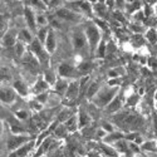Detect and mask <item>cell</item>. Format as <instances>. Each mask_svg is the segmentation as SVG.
<instances>
[{"label": "cell", "instance_id": "14", "mask_svg": "<svg viewBox=\"0 0 157 157\" xmlns=\"http://www.w3.org/2000/svg\"><path fill=\"white\" fill-rule=\"evenodd\" d=\"M50 88H52L50 84L44 79V77H43V75H39L38 79L34 82V84H33V87H32V92L36 96V94H39V93L48 92Z\"/></svg>", "mask_w": 157, "mask_h": 157}, {"label": "cell", "instance_id": "42", "mask_svg": "<svg viewBox=\"0 0 157 157\" xmlns=\"http://www.w3.org/2000/svg\"><path fill=\"white\" fill-rule=\"evenodd\" d=\"M8 77H9V71L6 67H2V82H6L8 79Z\"/></svg>", "mask_w": 157, "mask_h": 157}, {"label": "cell", "instance_id": "20", "mask_svg": "<svg viewBox=\"0 0 157 157\" xmlns=\"http://www.w3.org/2000/svg\"><path fill=\"white\" fill-rule=\"evenodd\" d=\"M53 141H54V140H52L50 136H49L48 138H45V140L40 143V145H39V148H38V151L35 152L34 157H40L43 153L50 151V147H52V143H53Z\"/></svg>", "mask_w": 157, "mask_h": 157}, {"label": "cell", "instance_id": "1", "mask_svg": "<svg viewBox=\"0 0 157 157\" xmlns=\"http://www.w3.org/2000/svg\"><path fill=\"white\" fill-rule=\"evenodd\" d=\"M120 93V87H113V86H102V88L99 89V92L93 97L92 102L96 107L98 108H104L107 107L109 102Z\"/></svg>", "mask_w": 157, "mask_h": 157}, {"label": "cell", "instance_id": "15", "mask_svg": "<svg viewBox=\"0 0 157 157\" xmlns=\"http://www.w3.org/2000/svg\"><path fill=\"white\" fill-rule=\"evenodd\" d=\"M44 47L47 49V52L52 56L57 50V34L54 32V29H50L49 34L47 36V40L44 43Z\"/></svg>", "mask_w": 157, "mask_h": 157}, {"label": "cell", "instance_id": "23", "mask_svg": "<svg viewBox=\"0 0 157 157\" xmlns=\"http://www.w3.org/2000/svg\"><path fill=\"white\" fill-rule=\"evenodd\" d=\"M122 138H124V133L120 132V131H114V132L107 133V136L103 138V142H106V143H116L117 141H120Z\"/></svg>", "mask_w": 157, "mask_h": 157}, {"label": "cell", "instance_id": "13", "mask_svg": "<svg viewBox=\"0 0 157 157\" xmlns=\"http://www.w3.org/2000/svg\"><path fill=\"white\" fill-rule=\"evenodd\" d=\"M34 146H35V143L30 140L29 142L24 143V145L20 146L19 148H17V150H14V151H11L10 155H9V157H27V156L30 153V151H33Z\"/></svg>", "mask_w": 157, "mask_h": 157}, {"label": "cell", "instance_id": "8", "mask_svg": "<svg viewBox=\"0 0 157 157\" xmlns=\"http://www.w3.org/2000/svg\"><path fill=\"white\" fill-rule=\"evenodd\" d=\"M30 141V137L27 135H13L8 141H6V148L9 151H14L23 146L24 143Z\"/></svg>", "mask_w": 157, "mask_h": 157}, {"label": "cell", "instance_id": "25", "mask_svg": "<svg viewBox=\"0 0 157 157\" xmlns=\"http://www.w3.org/2000/svg\"><path fill=\"white\" fill-rule=\"evenodd\" d=\"M106 53H107V43H106V40H101V43L98 44V47H97V49H96V52H94V58H97V59H102L104 56H106Z\"/></svg>", "mask_w": 157, "mask_h": 157}, {"label": "cell", "instance_id": "10", "mask_svg": "<svg viewBox=\"0 0 157 157\" xmlns=\"http://www.w3.org/2000/svg\"><path fill=\"white\" fill-rule=\"evenodd\" d=\"M24 19H25V24L27 27L33 32L36 33L38 30V25H36V13L28 5L24 6Z\"/></svg>", "mask_w": 157, "mask_h": 157}, {"label": "cell", "instance_id": "5", "mask_svg": "<svg viewBox=\"0 0 157 157\" xmlns=\"http://www.w3.org/2000/svg\"><path fill=\"white\" fill-rule=\"evenodd\" d=\"M57 73L60 78H64V79H77L78 74H79V71H78V67H74V65L69 62H62L58 65Z\"/></svg>", "mask_w": 157, "mask_h": 157}, {"label": "cell", "instance_id": "7", "mask_svg": "<svg viewBox=\"0 0 157 157\" xmlns=\"http://www.w3.org/2000/svg\"><path fill=\"white\" fill-rule=\"evenodd\" d=\"M17 90L13 86L4 84L2 86V92H0V98H2V103L5 106H11L17 99Z\"/></svg>", "mask_w": 157, "mask_h": 157}, {"label": "cell", "instance_id": "34", "mask_svg": "<svg viewBox=\"0 0 157 157\" xmlns=\"http://www.w3.org/2000/svg\"><path fill=\"white\" fill-rule=\"evenodd\" d=\"M142 150L147 152H157V141H146L142 145Z\"/></svg>", "mask_w": 157, "mask_h": 157}, {"label": "cell", "instance_id": "16", "mask_svg": "<svg viewBox=\"0 0 157 157\" xmlns=\"http://www.w3.org/2000/svg\"><path fill=\"white\" fill-rule=\"evenodd\" d=\"M34 38H35V35L29 28H21L18 30V40L23 42L24 44L29 45L34 40Z\"/></svg>", "mask_w": 157, "mask_h": 157}, {"label": "cell", "instance_id": "29", "mask_svg": "<svg viewBox=\"0 0 157 157\" xmlns=\"http://www.w3.org/2000/svg\"><path fill=\"white\" fill-rule=\"evenodd\" d=\"M49 30H50V28L49 27H44V28H38V30H36V33H35V36L40 40L43 44L45 43V40H47V36H48V34H49Z\"/></svg>", "mask_w": 157, "mask_h": 157}, {"label": "cell", "instance_id": "21", "mask_svg": "<svg viewBox=\"0 0 157 157\" xmlns=\"http://www.w3.org/2000/svg\"><path fill=\"white\" fill-rule=\"evenodd\" d=\"M77 116H78V123H79V129L86 128V127L90 123V121H92L90 116H89L84 109H81L79 112H78Z\"/></svg>", "mask_w": 157, "mask_h": 157}, {"label": "cell", "instance_id": "12", "mask_svg": "<svg viewBox=\"0 0 157 157\" xmlns=\"http://www.w3.org/2000/svg\"><path fill=\"white\" fill-rule=\"evenodd\" d=\"M17 42H18V32L15 29H8V32L2 35V45L4 48L14 47Z\"/></svg>", "mask_w": 157, "mask_h": 157}, {"label": "cell", "instance_id": "47", "mask_svg": "<svg viewBox=\"0 0 157 157\" xmlns=\"http://www.w3.org/2000/svg\"><path fill=\"white\" fill-rule=\"evenodd\" d=\"M45 2H47V3H48V2H49V0H45Z\"/></svg>", "mask_w": 157, "mask_h": 157}, {"label": "cell", "instance_id": "41", "mask_svg": "<svg viewBox=\"0 0 157 157\" xmlns=\"http://www.w3.org/2000/svg\"><path fill=\"white\" fill-rule=\"evenodd\" d=\"M108 86H113V87H120L121 86V78H112L107 82Z\"/></svg>", "mask_w": 157, "mask_h": 157}, {"label": "cell", "instance_id": "17", "mask_svg": "<svg viewBox=\"0 0 157 157\" xmlns=\"http://www.w3.org/2000/svg\"><path fill=\"white\" fill-rule=\"evenodd\" d=\"M25 5L30 6L35 13H47V10H49L45 0H27Z\"/></svg>", "mask_w": 157, "mask_h": 157}, {"label": "cell", "instance_id": "37", "mask_svg": "<svg viewBox=\"0 0 157 157\" xmlns=\"http://www.w3.org/2000/svg\"><path fill=\"white\" fill-rule=\"evenodd\" d=\"M15 117L19 121H25V120L29 118V113H28V111H25V109H19V111L15 112Z\"/></svg>", "mask_w": 157, "mask_h": 157}, {"label": "cell", "instance_id": "26", "mask_svg": "<svg viewBox=\"0 0 157 157\" xmlns=\"http://www.w3.org/2000/svg\"><path fill=\"white\" fill-rule=\"evenodd\" d=\"M68 128L65 127V124L64 123H59L58 126H56V128L53 129V133H54V136L57 137V138H64L65 136L68 135Z\"/></svg>", "mask_w": 157, "mask_h": 157}, {"label": "cell", "instance_id": "35", "mask_svg": "<svg viewBox=\"0 0 157 157\" xmlns=\"http://www.w3.org/2000/svg\"><path fill=\"white\" fill-rule=\"evenodd\" d=\"M122 74H123V68H121V67L112 68V69H109L108 73H107V75H108L109 79H112V78H121Z\"/></svg>", "mask_w": 157, "mask_h": 157}, {"label": "cell", "instance_id": "40", "mask_svg": "<svg viewBox=\"0 0 157 157\" xmlns=\"http://www.w3.org/2000/svg\"><path fill=\"white\" fill-rule=\"evenodd\" d=\"M102 129H104L107 133H111V132H114V126L112 124V123H109V122H103L102 123Z\"/></svg>", "mask_w": 157, "mask_h": 157}, {"label": "cell", "instance_id": "38", "mask_svg": "<svg viewBox=\"0 0 157 157\" xmlns=\"http://www.w3.org/2000/svg\"><path fill=\"white\" fill-rule=\"evenodd\" d=\"M60 6H63V2H62V0H49V2H48V8L49 9L57 10Z\"/></svg>", "mask_w": 157, "mask_h": 157}, {"label": "cell", "instance_id": "31", "mask_svg": "<svg viewBox=\"0 0 157 157\" xmlns=\"http://www.w3.org/2000/svg\"><path fill=\"white\" fill-rule=\"evenodd\" d=\"M92 68H93V65L90 62H82L79 65H78V71H79V73L83 74V75L89 74V72L92 71Z\"/></svg>", "mask_w": 157, "mask_h": 157}, {"label": "cell", "instance_id": "9", "mask_svg": "<svg viewBox=\"0 0 157 157\" xmlns=\"http://www.w3.org/2000/svg\"><path fill=\"white\" fill-rule=\"evenodd\" d=\"M123 101H124V97L121 93H118L109 102V104L107 107L103 108L104 113H106V114H116V113H118L122 109V107H123Z\"/></svg>", "mask_w": 157, "mask_h": 157}, {"label": "cell", "instance_id": "18", "mask_svg": "<svg viewBox=\"0 0 157 157\" xmlns=\"http://www.w3.org/2000/svg\"><path fill=\"white\" fill-rule=\"evenodd\" d=\"M13 87H14V89L17 90V93L19 96H21V97H27L29 94L28 86L25 84V82L21 81V79H17V81L13 82Z\"/></svg>", "mask_w": 157, "mask_h": 157}, {"label": "cell", "instance_id": "22", "mask_svg": "<svg viewBox=\"0 0 157 157\" xmlns=\"http://www.w3.org/2000/svg\"><path fill=\"white\" fill-rule=\"evenodd\" d=\"M101 88H102V86H101L99 82H97V81L90 82V84H89V87L87 89V92H86V97L88 99H93V97L99 92Z\"/></svg>", "mask_w": 157, "mask_h": 157}, {"label": "cell", "instance_id": "2", "mask_svg": "<svg viewBox=\"0 0 157 157\" xmlns=\"http://www.w3.org/2000/svg\"><path fill=\"white\" fill-rule=\"evenodd\" d=\"M84 33H86L88 45H89V53L93 56L98 44L102 40L101 29L98 28V25L96 23H88V24L84 25Z\"/></svg>", "mask_w": 157, "mask_h": 157}, {"label": "cell", "instance_id": "27", "mask_svg": "<svg viewBox=\"0 0 157 157\" xmlns=\"http://www.w3.org/2000/svg\"><path fill=\"white\" fill-rule=\"evenodd\" d=\"M36 25L38 28H44L49 25V18L45 13H36Z\"/></svg>", "mask_w": 157, "mask_h": 157}, {"label": "cell", "instance_id": "24", "mask_svg": "<svg viewBox=\"0 0 157 157\" xmlns=\"http://www.w3.org/2000/svg\"><path fill=\"white\" fill-rule=\"evenodd\" d=\"M65 127L68 128L69 132H74V131L79 129V123H78V116L77 114H73L72 117H69V118L64 122Z\"/></svg>", "mask_w": 157, "mask_h": 157}, {"label": "cell", "instance_id": "3", "mask_svg": "<svg viewBox=\"0 0 157 157\" xmlns=\"http://www.w3.org/2000/svg\"><path fill=\"white\" fill-rule=\"evenodd\" d=\"M54 17L58 18L62 21H67V23H79L84 15L79 14L74 10H72L68 6H60L59 9L54 10Z\"/></svg>", "mask_w": 157, "mask_h": 157}, {"label": "cell", "instance_id": "39", "mask_svg": "<svg viewBox=\"0 0 157 157\" xmlns=\"http://www.w3.org/2000/svg\"><path fill=\"white\" fill-rule=\"evenodd\" d=\"M127 2L126 0H114V8L117 10H126Z\"/></svg>", "mask_w": 157, "mask_h": 157}, {"label": "cell", "instance_id": "33", "mask_svg": "<svg viewBox=\"0 0 157 157\" xmlns=\"http://www.w3.org/2000/svg\"><path fill=\"white\" fill-rule=\"evenodd\" d=\"M43 77H44V79L50 84V87H54V84H56L57 81H58V78H57L56 73H54V72H52V71L45 72V73L43 74Z\"/></svg>", "mask_w": 157, "mask_h": 157}, {"label": "cell", "instance_id": "28", "mask_svg": "<svg viewBox=\"0 0 157 157\" xmlns=\"http://www.w3.org/2000/svg\"><path fill=\"white\" fill-rule=\"evenodd\" d=\"M13 48H14V53L17 54V57L23 58V57L25 56V50H27V44H24L23 42L18 40V42L15 43V45L13 47Z\"/></svg>", "mask_w": 157, "mask_h": 157}, {"label": "cell", "instance_id": "36", "mask_svg": "<svg viewBox=\"0 0 157 157\" xmlns=\"http://www.w3.org/2000/svg\"><path fill=\"white\" fill-rule=\"evenodd\" d=\"M138 101H140V96L136 94V93H132L128 97L126 104H127V106H129V107H132V106H136V104L138 103Z\"/></svg>", "mask_w": 157, "mask_h": 157}, {"label": "cell", "instance_id": "4", "mask_svg": "<svg viewBox=\"0 0 157 157\" xmlns=\"http://www.w3.org/2000/svg\"><path fill=\"white\" fill-rule=\"evenodd\" d=\"M29 52H30V53L38 59V62L40 63V64H45V63H48V60H49V56H50V54L47 52L44 44H43L40 40H39L36 36L34 38V40L29 44Z\"/></svg>", "mask_w": 157, "mask_h": 157}, {"label": "cell", "instance_id": "32", "mask_svg": "<svg viewBox=\"0 0 157 157\" xmlns=\"http://www.w3.org/2000/svg\"><path fill=\"white\" fill-rule=\"evenodd\" d=\"M114 147H116L117 151H120V152H127V151H129L128 141L124 140V138H122V140H120V141H117V142L114 143Z\"/></svg>", "mask_w": 157, "mask_h": 157}, {"label": "cell", "instance_id": "44", "mask_svg": "<svg viewBox=\"0 0 157 157\" xmlns=\"http://www.w3.org/2000/svg\"><path fill=\"white\" fill-rule=\"evenodd\" d=\"M67 3H75V2H81V0H65Z\"/></svg>", "mask_w": 157, "mask_h": 157}, {"label": "cell", "instance_id": "43", "mask_svg": "<svg viewBox=\"0 0 157 157\" xmlns=\"http://www.w3.org/2000/svg\"><path fill=\"white\" fill-rule=\"evenodd\" d=\"M127 2V4H133V3H136V0H126Z\"/></svg>", "mask_w": 157, "mask_h": 157}, {"label": "cell", "instance_id": "19", "mask_svg": "<svg viewBox=\"0 0 157 157\" xmlns=\"http://www.w3.org/2000/svg\"><path fill=\"white\" fill-rule=\"evenodd\" d=\"M68 86H69L68 79H64V78H59V79L57 81V83L54 84V90H56V93L59 94V96H63V97H64L65 92H67V89H68Z\"/></svg>", "mask_w": 157, "mask_h": 157}, {"label": "cell", "instance_id": "30", "mask_svg": "<svg viewBox=\"0 0 157 157\" xmlns=\"http://www.w3.org/2000/svg\"><path fill=\"white\" fill-rule=\"evenodd\" d=\"M145 39L148 40L151 44H156L157 43V30L155 28H150L145 33Z\"/></svg>", "mask_w": 157, "mask_h": 157}, {"label": "cell", "instance_id": "45", "mask_svg": "<svg viewBox=\"0 0 157 157\" xmlns=\"http://www.w3.org/2000/svg\"><path fill=\"white\" fill-rule=\"evenodd\" d=\"M153 99H155V101H157V89L155 90V93H153Z\"/></svg>", "mask_w": 157, "mask_h": 157}, {"label": "cell", "instance_id": "6", "mask_svg": "<svg viewBox=\"0 0 157 157\" xmlns=\"http://www.w3.org/2000/svg\"><path fill=\"white\" fill-rule=\"evenodd\" d=\"M72 42H73V47L77 52L89 50V45H88V40H87V36H86V33H84V28L73 30Z\"/></svg>", "mask_w": 157, "mask_h": 157}, {"label": "cell", "instance_id": "11", "mask_svg": "<svg viewBox=\"0 0 157 157\" xmlns=\"http://www.w3.org/2000/svg\"><path fill=\"white\" fill-rule=\"evenodd\" d=\"M79 96H81V83L79 81L73 79L72 82H69V86H68L67 92L64 94V98L68 101H75Z\"/></svg>", "mask_w": 157, "mask_h": 157}, {"label": "cell", "instance_id": "46", "mask_svg": "<svg viewBox=\"0 0 157 157\" xmlns=\"http://www.w3.org/2000/svg\"><path fill=\"white\" fill-rule=\"evenodd\" d=\"M155 109L157 111V101H155Z\"/></svg>", "mask_w": 157, "mask_h": 157}, {"label": "cell", "instance_id": "48", "mask_svg": "<svg viewBox=\"0 0 157 157\" xmlns=\"http://www.w3.org/2000/svg\"><path fill=\"white\" fill-rule=\"evenodd\" d=\"M155 157H157V155H156V156H155Z\"/></svg>", "mask_w": 157, "mask_h": 157}]
</instances>
